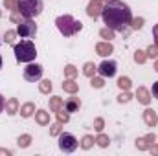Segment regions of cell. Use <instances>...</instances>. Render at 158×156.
I'll use <instances>...</instances> for the list:
<instances>
[{"label":"cell","mask_w":158,"mask_h":156,"mask_svg":"<svg viewBox=\"0 0 158 156\" xmlns=\"http://www.w3.org/2000/svg\"><path fill=\"white\" fill-rule=\"evenodd\" d=\"M155 70L158 72V59H156V63H155Z\"/></svg>","instance_id":"obj_44"},{"label":"cell","mask_w":158,"mask_h":156,"mask_svg":"<svg viewBox=\"0 0 158 156\" xmlns=\"http://www.w3.org/2000/svg\"><path fill=\"white\" fill-rule=\"evenodd\" d=\"M11 156V151H9V149H2V147H0V156Z\"/></svg>","instance_id":"obj_43"},{"label":"cell","mask_w":158,"mask_h":156,"mask_svg":"<svg viewBox=\"0 0 158 156\" xmlns=\"http://www.w3.org/2000/svg\"><path fill=\"white\" fill-rule=\"evenodd\" d=\"M143 18L142 17H138V18H132L131 20V26H132V30H142V26H143Z\"/></svg>","instance_id":"obj_34"},{"label":"cell","mask_w":158,"mask_h":156,"mask_svg":"<svg viewBox=\"0 0 158 156\" xmlns=\"http://www.w3.org/2000/svg\"><path fill=\"white\" fill-rule=\"evenodd\" d=\"M147 151H151L153 154H156V156H158V145H155V143H151V147H149Z\"/></svg>","instance_id":"obj_41"},{"label":"cell","mask_w":158,"mask_h":156,"mask_svg":"<svg viewBox=\"0 0 158 156\" xmlns=\"http://www.w3.org/2000/svg\"><path fill=\"white\" fill-rule=\"evenodd\" d=\"M35 121L39 125H50V114L46 110H37L35 112Z\"/></svg>","instance_id":"obj_18"},{"label":"cell","mask_w":158,"mask_h":156,"mask_svg":"<svg viewBox=\"0 0 158 156\" xmlns=\"http://www.w3.org/2000/svg\"><path fill=\"white\" fill-rule=\"evenodd\" d=\"M99 37H101V39H105V40L114 39V30H112V28H103V30L99 31Z\"/></svg>","instance_id":"obj_27"},{"label":"cell","mask_w":158,"mask_h":156,"mask_svg":"<svg viewBox=\"0 0 158 156\" xmlns=\"http://www.w3.org/2000/svg\"><path fill=\"white\" fill-rule=\"evenodd\" d=\"M94 143H96V138H94V136H90V134H86V136H83V140H81V149L88 151Z\"/></svg>","instance_id":"obj_22"},{"label":"cell","mask_w":158,"mask_h":156,"mask_svg":"<svg viewBox=\"0 0 158 156\" xmlns=\"http://www.w3.org/2000/svg\"><path fill=\"white\" fill-rule=\"evenodd\" d=\"M136 97H138V101H140L142 105H149V103H151V92H149L145 86H138Z\"/></svg>","instance_id":"obj_13"},{"label":"cell","mask_w":158,"mask_h":156,"mask_svg":"<svg viewBox=\"0 0 158 156\" xmlns=\"http://www.w3.org/2000/svg\"><path fill=\"white\" fill-rule=\"evenodd\" d=\"M101 17L107 24V28H112L114 31H125V28L131 24L132 20V13L131 7L125 2L119 0H110L107 2V6H103ZM127 33V31H125Z\"/></svg>","instance_id":"obj_1"},{"label":"cell","mask_w":158,"mask_h":156,"mask_svg":"<svg viewBox=\"0 0 158 156\" xmlns=\"http://www.w3.org/2000/svg\"><path fill=\"white\" fill-rule=\"evenodd\" d=\"M79 107H81V103H79L77 97H70V99L64 103V109H66L68 112H77Z\"/></svg>","instance_id":"obj_19"},{"label":"cell","mask_w":158,"mask_h":156,"mask_svg":"<svg viewBox=\"0 0 158 156\" xmlns=\"http://www.w3.org/2000/svg\"><path fill=\"white\" fill-rule=\"evenodd\" d=\"M63 90H64V92H68V94H76V92L79 90V84L74 81V79L68 77L64 83H63Z\"/></svg>","instance_id":"obj_17"},{"label":"cell","mask_w":158,"mask_h":156,"mask_svg":"<svg viewBox=\"0 0 158 156\" xmlns=\"http://www.w3.org/2000/svg\"><path fill=\"white\" fill-rule=\"evenodd\" d=\"M155 142H156L155 132H149L147 136H143V138H138V140H136V149H138V151H147V149L151 147V143H155Z\"/></svg>","instance_id":"obj_10"},{"label":"cell","mask_w":158,"mask_h":156,"mask_svg":"<svg viewBox=\"0 0 158 156\" xmlns=\"http://www.w3.org/2000/svg\"><path fill=\"white\" fill-rule=\"evenodd\" d=\"M103 11V0H90L86 6V15L90 18H98Z\"/></svg>","instance_id":"obj_9"},{"label":"cell","mask_w":158,"mask_h":156,"mask_svg":"<svg viewBox=\"0 0 158 156\" xmlns=\"http://www.w3.org/2000/svg\"><path fill=\"white\" fill-rule=\"evenodd\" d=\"M96 143H98L99 147H103V149H105V147H109L110 140H109V136H107V134H101V132H99V136L96 138Z\"/></svg>","instance_id":"obj_26"},{"label":"cell","mask_w":158,"mask_h":156,"mask_svg":"<svg viewBox=\"0 0 158 156\" xmlns=\"http://www.w3.org/2000/svg\"><path fill=\"white\" fill-rule=\"evenodd\" d=\"M116 70H118V64L114 61H103L98 66V72H99L101 77H114L116 76Z\"/></svg>","instance_id":"obj_8"},{"label":"cell","mask_w":158,"mask_h":156,"mask_svg":"<svg viewBox=\"0 0 158 156\" xmlns=\"http://www.w3.org/2000/svg\"><path fill=\"white\" fill-rule=\"evenodd\" d=\"M145 53H147V57H151V59H158V48L156 46H149Z\"/></svg>","instance_id":"obj_37"},{"label":"cell","mask_w":158,"mask_h":156,"mask_svg":"<svg viewBox=\"0 0 158 156\" xmlns=\"http://www.w3.org/2000/svg\"><path fill=\"white\" fill-rule=\"evenodd\" d=\"M103 2H110V0H103Z\"/></svg>","instance_id":"obj_46"},{"label":"cell","mask_w":158,"mask_h":156,"mask_svg":"<svg viewBox=\"0 0 158 156\" xmlns=\"http://www.w3.org/2000/svg\"><path fill=\"white\" fill-rule=\"evenodd\" d=\"M79 142L76 140L74 134H68V132H61L59 134V149L63 153H74L77 149Z\"/></svg>","instance_id":"obj_6"},{"label":"cell","mask_w":158,"mask_h":156,"mask_svg":"<svg viewBox=\"0 0 158 156\" xmlns=\"http://www.w3.org/2000/svg\"><path fill=\"white\" fill-rule=\"evenodd\" d=\"M55 26L61 31V35H64V37H72V35H76V33H79L83 30L81 20L74 18L72 15H61V17H57Z\"/></svg>","instance_id":"obj_2"},{"label":"cell","mask_w":158,"mask_h":156,"mask_svg":"<svg viewBox=\"0 0 158 156\" xmlns=\"http://www.w3.org/2000/svg\"><path fill=\"white\" fill-rule=\"evenodd\" d=\"M118 86L121 90H129L131 88V79L129 77H119L118 79Z\"/></svg>","instance_id":"obj_33"},{"label":"cell","mask_w":158,"mask_h":156,"mask_svg":"<svg viewBox=\"0 0 158 156\" xmlns=\"http://www.w3.org/2000/svg\"><path fill=\"white\" fill-rule=\"evenodd\" d=\"M22 18H24V17L20 15V11H19V9H17V11H11V22H15V24H19V22L22 20Z\"/></svg>","instance_id":"obj_38"},{"label":"cell","mask_w":158,"mask_h":156,"mask_svg":"<svg viewBox=\"0 0 158 156\" xmlns=\"http://www.w3.org/2000/svg\"><path fill=\"white\" fill-rule=\"evenodd\" d=\"M64 76L70 77V79H74L77 76V68H76L74 64H66V66H64Z\"/></svg>","instance_id":"obj_28"},{"label":"cell","mask_w":158,"mask_h":156,"mask_svg":"<svg viewBox=\"0 0 158 156\" xmlns=\"http://www.w3.org/2000/svg\"><path fill=\"white\" fill-rule=\"evenodd\" d=\"M131 99H132V96H131L129 90H123V92L118 96V103H129Z\"/></svg>","instance_id":"obj_32"},{"label":"cell","mask_w":158,"mask_h":156,"mask_svg":"<svg viewBox=\"0 0 158 156\" xmlns=\"http://www.w3.org/2000/svg\"><path fill=\"white\" fill-rule=\"evenodd\" d=\"M4 6L11 11H17L19 9V0H4Z\"/></svg>","instance_id":"obj_36"},{"label":"cell","mask_w":158,"mask_h":156,"mask_svg":"<svg viewBox=\"0 0 158 156\" xmlns=\"http://www.w3.org/2000/svg\"><path fill=\"white\" fill-rule=\"evenodd\" d=\"M52 88H53V86H52V81H50V79H42V81L39 83V90L42 92V94H50Z\"/></svg>","instance_id":"obj_23"},{"label":"cell","mask_w":158,"mask_h":156,"mask_svg":"<svg viewBox=\"0 0 158 156\" xmlns=\"http://www.w3.org/2000/svg\"><path fill=\"white\" fill-rule=\"evenodd\" d=\"M17 145H19L20 149H26V147H30V145H31V136H30V134H22V136H19V140H17Z\"/></svg>","instance_id":"obj_21"},{"label":"cell","mask_w":158,"mask_h":156,"mask_svg":"<svg viewBox=\"0 0 158 156\" xmlns=\"http://www.w3.org/2000/svg\"><path fill=\"white\" fill-rule=\"evenodd\" d=\"M143 121H145L147 127H156V123H158L156 112H155L153 109H145V110H143Z\"/></svg>","instance_id":"obj_12"},{"label":"cell","mask_w":158,"mask_h":156,"mask_svg":"<svg viewBox=\"0 0 158 156\" xmlns=\"http://www.w3.org/2000/svg\"><path fill=\"white\" fill-rule=\"evenodd\" d=\"M42 77V66L40 64H28L24 68V79L30 83H35Z\"/></svg>","instance_id":"obj_7"},{"label":"cell","mask_w":158,"mask_h":156,"mask_svg":"<svg viewBox=\"0 0 158 156\" xmlns=\"http://www.w3.org/2000/svg\"><path fill=\"white\" fill-rule=\"evenodd\" d=\"M13 51H15V59L19 63H31L37 57V48L31 40H20L19 44H15Z\"/></svg>","instance_id":"obj_3"},{"label":"cell","mask_w":158,"mask_h":156,"mask_svg":"<svg viewBox=\"0 0 158 156\" xmlns=\"http://www.w3.org/2000/svg\"><path fill=\"white\" fill-rule=\"evenodd\" d=\"M153 96H155V97L158 99V81L155 83V84H153Z\"/></svg>","instance_id":"obj_42"},{"label":"cell","mask_w":158,"mask_h":156,"mask_svg":"<svg viewBox=\"0 0 158 156\" xmlns=\"http://www.w3.org/2000/svg\"><path fill=\"white\" fill-rule=\"evenodd\" d=\"M94 129H96L98 132H103V129H105V119H103V117H96V121H94Z\"/></svg>","instance_id":"obj_35"},{"label":"cell","mask_w":158,"mask_h":156,"mask_svg":"<svg viewBox=\"0 0 158 156\" xmlns=\"http://www.w3.org/2000/svg\"><path fill=\"white\" fill-rule=\"evenodd\" d=\"M4 109H6V99H4V96L0 94V112H4Z\"/></svg>","instance_id":"obj_40"},{"label":"cell","mask_w":158,"mask_h":156,"mask_svg":"<svg viewBox=\"0 0 158 156\" xmlns=\"http://www.w3.org/2000/svg\"><path fill=\"white\" fill-rule=\"evenodd\" d=\"M61 130H63V123H53L52 127H50V136H59L61 134Z\"/></svg>","instance_id":"obj_29"},{"label":"cell","mask_w":158,"mask_h":156,"mask_svg":"<svg viewBox=\"0 0 158 156\" xmlns=\"http://www.w3.org/2000/svg\"><path fill=\"white\" fill-rule=\"evenodd\" d=\"M6 112H7L9 116H15V114L19 112V99H17V97H11V99L6 101Z\"/></svg>","instance_id":"obj_14"},{"label":"cell","mask_w":158,"mask_h":156,"mask_svg":"<svg viewBox=\"0 0 158 156\" xmlns=\"http://www.w3.org/2000/svg\"><path fill=\"white\" fill-rule=\"evenodd\" d=\"M42 0H19V11L24 18H35L42 13Z\"/></svg>","instance_id":"obj_4"},{"label":"cell","mask_w":158,"mask_h":156,"mask_svg":"<svg viewBox=\"0 0 158 156\" xmlns=\"http://www.w3.org/2000/svg\"><path fill=\"white\" fill-rule=\"evenodd\" d=\"M153 37H155V46L158 48V24H155L153 28Z\"/></svg>","instance_id":"obj_39"},{"label":"cell","mask_w":158,"mask_h":156,"mask_svg":"<svg viewBox=\"0 0 158 156\" xmlns=\"http://www.w3.org/2000/svg\"><path fill=\"white\" fill-rule=\"evenodd\" d=\"M17 33H19L22 39H31V37H35V33H37V24H35L31 18H22V20L19 22V26H17Z\"/></svg>","instance_id":"obj_5"},{"label":"cell","mask_w":158,"mask_h":156,"mask_svg":"<svg viewBox=\"0 0 158 156\" xmlns=\"http://www.w3.org/2000/svg\"><path fill=\"white\" fill-rule=\"evenodd\" d=\"M96 72H98V66H96L94 63H85V66H83V74H85L86 77H94Z\"/></svg>","instance_id":"obj_20"},{"label":"cell","mask_w":158,"mask_h":156,"mask_svg":"<svg viewBox=\"0 0 158 156\" xmlns=\"http://www.w3.org/2000/svg\"><path fill=\"white\" fill-rule=\"evenodd\" d=\"M90 84H92V88H103L105 86V79L103 77H90Z\"/></svg>","instance_id":"obj_31"},{"label":"cell","mask_w":158,"mask_h":156,"mask_svg":"<svg viewBox=\"0 0 158 156\" xmlns=\"http://www.w3.org/2000/svg\"><path fill=\"white\" fill-rule=\"evenodd\" d=\"M17 35H19L17 31H13V30H7V31L4 33V40H6L7 44H13V42H15V37H17Z\"/></svg>","instance_id":"obj_30"},{"label":"cell","mask_w":158,"mask_h":156,"mask_svg":"<svg viewBox=\"0 0 158 156\" xmlns=\"http://www.w3.org/2000/svg\"><path fill=\"white\" fill-rule=\"evenodd\" d=\"M57 114V121L59 123H68V119H70V112L66 110V109H61L59 112H55Z\"/></svg>","instance_id":"obj_24"},{"label":"cell","mask_w":158,"mask_h":156,"mask_svg":"<svg viewBox=\"0 0 158 156\" xmlns=\"http://www.w3.org/2000/svg\"><path fill=\"white\" fill-rule=\"evenodd\" d=\"M0 44H2V39H0Z\"/></svg>","instance_id":"obj_48"},{"label":"cell","mask_w":158,"mask_h":156,"mask_svg":"<svg viewBox=\"0 0 158 156\" xmlns=\"http://www.w3.org/2000/svg\"><path fill=\"white\" fill-rule=\"evenodd\" d=\"M63 107H64V101H63V97H57V96L50 97V110H52V112H59Z\"/></svg>","instance_id":"obj_16"},{"label":"cell","mask_w":158,"mask_h":156,"mask_svg":"<svg viewBox=\"0 0 158 156\" xmlns=\"http://www.w3.org/2000/svg\"><path fill=\"white\" fill-rule=\"evenodd\" d=\"M0 68H2V57H0Z\"/></svg>","instance_id":"obj_45"},{"label":"cell","mask_w":158,"mask_h":156,"mask_svg":"<svg viewBox=\"0 0 158 156\" xmlns=\"http://www.w3.org/2000/svg\"><path fill=\"white\" fill-rule=\"evenodd\" d=\"M0 17H2V11H0Z\"/></svg>","instance_id":"obj_47"},{"label":"cell","mask_w":158,"mask_h":156,"mask_svg":"<svg viewBox=\"0 0 158 156\" xmlns=\"http://www.w3.org/2000/svg\"><path fill=\"white\" fill-rule=\"evenodd\" d=\"M145 61H147V53H145V51H142V50H136V51H134V63L143 64Z\"/></svg>","instance_id":"obj_25"},{"label":"cell","mask_w":158,"mask_h":156,"mask_svg":"<svg viewBox=\"0 0 158 156\" xmlns=\"http://www.w3.org/2000/svg\"><path fill=\"white\" fill-rule=\"evenodd\" d=\"M112 51H114V46L110 44V40H105V42H98L96 44V53L101 55V57H109Z\"/></svg>","instance_id":"obj_11"},{"label":"cell","mask_w":158,"mask_h":156,"mask_svg":"<svg viewBox=\"0 0 158 156\" xmlns=\"http://www.w3.org/2000/svg\"><path fill=\"white\" fill-rule=\"evenodd\" d=\"M19 112H20V116L22 117H30L35 114V105L31 103V101H28V103H24L20 109H19Z\"/></svg>","instance_id":"obj_15"}]
</instances>
